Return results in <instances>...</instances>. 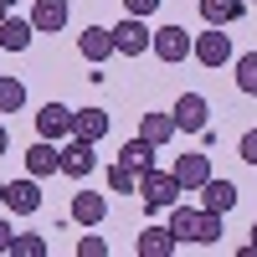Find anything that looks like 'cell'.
Here are the masks:
<instances>
[{"label":"cell","instance_id":"7402d4cb","mask_svg":"<svg viewBox=\"0 0 257 257\" xmlns=\"http://www.w3.org/2000/svg\"><path fill=\"white\" fill-rule=\"evenodd\" d=\"M221 242V211H206L201 206V221H196V247H216Z\"/></svg>","mask_w":257,"mask_h":257},{"label":"cell","instance_id":"836d02e7","mask_svg":"<svg viewBox=\"0 0 257 257\" xmlns=\"http://www.w3.org/2000/svg\"><path fill=\"white\" fill-rule=\"evenodd\" d=\"M252 247H257V221H252Z\"/></svg>","mask_w":257,"mask_h":257},{"label":"cell","instance_id":"83f0119b","mask_svg":"<svg viewBox=\"0 0 257 257\" xmlns=\"http://www.w3.org/2000/svg\"><path fill=\"white\" fill-rule=\"evenodd\" d=\"M155 11H160V0H123V16H144L149 21Z\"/></svg>","mask_w":257,"mask_h":257},{"label":"cell","instance_id":"5b68a950","mask_svg":"<svg viewBox=\"0 0 257 257\" xmlns=\"http://www.w3.org/2000/svg\"><path fill=\"white\" fill-rule=\"evenodd\" d=\"M190 57H196L201 67H211V72L226 67V62H231V36H226V26L201 31V36H196V47H190Z\"/></svg>","mask_w":257,"mask_h":257},{"label":"cell","instance_id":"1f68e13d","mask_svg":"<svg viewBox=\"0 0 257 257\" xmlns=\"http://www.w3.org/2000/svg\"><path fill=\"white\" fill-rule=\"evenodd\" d=\"M16 11V0H0V16H11Z\"/></svg>","mask_w":257,"mask_h":257},{"label":"cell","instance_id":"603a6c76","mask_svg":"<svg viewBox=\"0 0 257 257\" xmlns=\"http://www.w3.org/2000/svg\"><path fill=\"white\" fill-rule=\"evenodd\" d=\"M47 237L41 231H16V242H11V257H47Z\"/></svg>","mask_w":257,"mask_h":257},{"label":"cell","instance_id":"d6986e66","mask_svg":"<svg viewBox=\"0 0 257 257\" xmlns=\"http://www.w3.org/2000/svg\"><path fill=\"white\" fill-rule=\"evenodd\" d=\"M108 123H113V118L103 113V108H77V118H72V134H77V139H93V144H98L103 134H108Z\"/></svg>","mask_w":257,"mask_h":257},{"label":"cell","instance_id":"2e32d148","mask_svg":"<svg viewBox=\"0 0 257 257\" xmlns=\"http://www.w3.org/2000/svg\"><path fill=\"white\" fill-rule=\"evenodd\" d=\"M247 11V0H201V21L206 26H237Z\"/></svg>","mask_w":257,"mask_h":257},{"label":"cell","instance_id":"4fadbf2b","mask_svg":"<svg viewBox=\"0 0 257 257\" xmlns=\"http://www.w3.org/2000/svg\"><path fill=\"white\" fill-rule=\"evenodd\" d=\"M103 216H108V201H103L98 196V190H77V196H72V221L77 226H103Z\"/></svg>","mask_w":257,"mask_h":257},{"label":"cell","instance_id":"5bb4252c","mask_svg":"<svg viewBox=\"0 0 257 257\" xmlns=\"http://www.w3.org/2000/svg\"><path fill=\"white\" fill-rule=\"evenodd\" d=\"M31 36H36L31 16H26V21H21V16H0V52H26Z\"/></svg>","mask_w":257,"mask_h":257},{"label":"cell","instance_id":"8992f818","mask_svg":"<svg viewBox=\"0 0 257 257\" xmlns=\"http://www.w3.org/2000/svg\"><path fill=\"white\" fill-rule=\"evenodd\" d=\"M170 113H175V128H180V134H206V123H211V103H206L201 93H180Z\"/></svg>","mask_w":257,"mask_h":257},{"label":"cell","instance_id":"7a4b0ae2","mask_svg":"<svg viewBox=\"0 0 257 257\" xmlns=\"http://www.w3.org/2000/svg\"><path fill=\"white\" fill-rule=\"evenodd\" d=\"M149 41H155V31H149L144 16H123L118 26H113V52H118V57H144Z\"/></svg>","mask_w":257,"mask_h":257},{"label":"cell","instance_id":"8fae6325","mask_svg":"<svg viewBox=\"0 0 257 257\" xmlns=\"http://www.w3.org/2000/svg\"><path fill=\"white\" fill-rule=\"evenodd\" d=\"M77 52L88 57L93 67H98V62H108V57H118V52H113V26H88V31L77 36Z\"/></svg>","mask_w":257,"mask_h":257},{"label":"cell","instance_id":"cb8c5ba5","mask_svg":"<svg viewBox=\"0 0 257 257\" xmlns=\"http://www.w3.org/2000/svg\"><path fill=\"white\" fill-rule=\"evenodd\" d=\"M21 103H26V82H21V77H6V72H0V113H16Z\"/></svg>","mask_w":257,"mask_h":257},{"label":"cell","instance_id":"4dcf8cb0","mask_svg":"<svg viewBox=\"0 0 257 257\" xmlns=\"http://www.w3.org/2000/svg\"><path fill=\"white\" fill-rule=\"evenodd\" d=\"M11 155V134H6V123H0V160Z\"/></svg>","mask_w":257,"mask_h":257},{"label":"cell","instance_id":"e0dca14e","mask_svg":"<svg viewBox=\"0 0 257 257\" xmlns=\"http://www.w3.org/2000/svg\"><path fill=\"white\" fill-rule=\"evenodd\" d=\"M155 149H160V144H149V139L139 134V139H128V144L118 149V165H128L134 175H144V170H155Z\"/></svg>","mask_w":257,"mask_h":257},{"label":"cell","instance_id":"52a82bcc","mask_svg":"<svg viewBox=\"0 0 257 257\" xmlns=\"http://www.w3.org/2000/svg\"><path fill=\"white\" fill-rule=\"evenodd\" d=\"M72 118H77V108H67V103H41L36 134L52 139V144H62V139H72Z\"/></svg>","mask_w":257,"mask_h":257},{"label":"cell","instance_id":"484cf974","mask_svg":"<svg viewBox=\"0 0 257 257\" xmlns=\"http://www.w3.org/2000/svg\"><path fill=\"white\" fill-rule=\"evenodd\" d=\"M108 190H118V196H128V190H139V175L128 165H108Z\"/></svg>","mask_w":257,"mask_h":257},{"label":"cell","instance_id":"f546056e","mask_svg":"<svg viewBox=\"0 0 257 257\" xmlns=\"http://www.w3.org/2000/svg\"><path fill=\"white\" fill-rule=\"evenodd\" d=\"M11 242H16V231H11L6 216H0V257H11Z\"/></svg>","mask_w":257,"mask_h":257},{"label":"cell","instance_id":"e575fe53","mask_svg":"<svg viewBox=\"0 0 257 257\" xmlns=\"http://www.w3.org/2000/svg\"><path fill=\"white\" fill-rule=\"evenodd\" d=\"M247 6H252V0H247Z\"/></svg>","mask_w":257,"mask_h":257},{"label":"cell","instance_id":"4316f807","mask_svg":"<svg viewBox=\"0 0 257 257\" xmlns=\"http://www.w3.org/2000/svg\"><path fill=\"white\" fill-rule=\"evenodd\" d=\"M237 155H242V160H247V165L257 170V128H247V134H242V144H237Z\"/></svg>","mask_w":257,"mask_h":257},{"label":"cell","instance_id":"44dd1931","mask_svg":"<svg viewBox=\"0 0 257 257\" xmlns=\"http://www.w3.org/2000/svg\"><path fill=\"white\" fill-rule=\"evenodd\" d=\"M196 221H201V211L196 206H170V237L175 242H196Z\"/></svg>","mask_w":257,"mask_h":257},{"label":"cell","instance_id":"6da1fadb","mask_svg":"<svg viewBox=\"0 0 257 257\" xmlns=\"http://www.w3.org/2000/svg\"><path fill=\"white\" fill-rule=\"evenodd\" d=\"M134 196H139L149 211H170L185 190H180V180H175V170H160V165H155V170H144V175H139V190H134Z\"/></svg>","mask_w":257,"mask_h":257},{"label":"cell","instance_id":"9a60e30c","mask_svg":"<svg viewBox=\"0 0 257 257\" xmlns=\"http://www.w3.org/2000/svg\"><path fill=\"white\" fill-rule=\"evenodd\" d=\"M134 252L139 257H175V237H170V226H144L134 237Z\"/></svg>","mask_w":257,"mask_h":257},{"label":"cell","instance_id":"d6a6232c","mask_svg":"<svg viewBox=\"0 0 257 257\" xmlns=\"http://www.w3.org/2000/svg\"><path fill=\"white\" fill-rule=\"evenodd\" d=\"M0 206H6V180H0Z\"/></svg>","mask_w":257,"mask_h":257},{"label":"cell","instance_id":"ac0fdd59","mask_svg":"<svg viewBox=\"0 0 257 257\" xmlns=\"http://www.w3.org/2000/svg\"><path fill=\"white\" fill-rule=\"evenodd\" d=\"M201 206H206V211H221V216H226V211L237 206V185H231V180H216V175H211V180L201 185Z\"/></svg>","mask_w":257,"mask_h":257},{"label":"cell","instance_id":"ba28073f","mask_svg":"<svg viewBox=\"0 0 257 257\" xmlns=\"http://www.w3.org/2000/svg\"><path fill=\"white\" fill-rule=\"evenodd\" d=\"M57 170H62V144H52V139H36V144L26 149V175L47 180V175H57Z\"/></svg>","mask_w":257,"mask_h":257},{"label":"cell","instance_id":"ffe728a7","mask_svg":"<svg viewBox=\"0 0 257 257\" xmlns=\"http://www.w3.org/2000/svg\"><path fill=\"white\" fill-rule=\"evenodd\" d=\"M139 134H144L149 144H170V139L180 134V128H175V113H144V118H139Z\"/></svg>","mask_w":257,"mask_h":257},{"label":"cell","instance_id":"7c38bea8","mask_svg":"<svg viewBox=\"0 0 257 257\" xmlns=\"http://www.w3.org/2000/svg\"><path fill=\"white\" fill-rule=\"evenodd\" d=\"M31 26H36V36H57L67 26V0H36L31 6Z\"/></svg>","mask_w":257,"mask_h":257},{"label":"cell","instance_id":"3957f363","mask_svg":"<svg viewBox=\"0 0 257 257\" xmlns=\"http://www.w3.org/2000/svg\"><path fill=\"white\" fill-rule=\"evenodd\" d=\"M98 170V144L93 139H62V175H72V180H88Z\"/></svg>","mask_w":257,"mask_h":257},{"label":"cell","instance_id":"d4e9b609","mask_svg":"<svg viewBox=\"0 0 257 257\" xmlns=\"http://www.w3.org/2000/svg\"><path fill=\"white\" fill-rule=\"evenodd\" d=\"M237 88L247 98H257V52H242L237 57Z\"/></svg>","mask_w":257,"mask_h":257},{"label":"cell","instance_id":"277c9868","mask_svg":"<svg viewBox=\"0 0 257 257\" xmlns=\"http://www.w3.org/2000/svg\"><path fill=\"white\" fill-rule=\"evenodd\" d=\"M190 47H196V41H190V31H185V26H160V31H155V41H149V52H155L165 67H180V62L190 57Z\"/></svg>","mask_w":257,"mask_h":257},{"label":"cell","instance_id":"f1b7e54d","mask_svg":"<svg viewBox=\"0 0 257 257\" xmlns=\"http://www.w3.org/2000/svg\"><path fill=\"white\" fill-rule=\"evenodd\" d=\"M103 252H108L103 237H82V242H77V257H103Z\"/></svg>","mask_w":257,"mask_h":257},{"label":"cell","instance_id":"9c48e42d","mask_svg":"<svg viewBox=\"0 0 257 257\" xmlns=\"http://www.w3.org/2000/svg\"><path fill=\"white\" fill-rule=\"evenodd\" d=\"M6 206L16 211V216H36V211H41V185H36V175L11 180V185H6Z\"/></svg>","mask_w":257,"mask_h":257},{"label":"cell","instance_id":"30bf717a","mask_svg":"<svg viewBox=\"0 0 257 257\" xmlns=\"http://www.w3.org/2000/svg\"><path fill=\"white\" fill-rule=\"evenodd\" d=\"M175 180H180V190L201 196V185L211 180V155H175Z\"/></svg>","mask_w":257,"mask_h":257}]
</instances>
